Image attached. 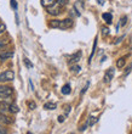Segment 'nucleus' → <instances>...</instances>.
<instances>
[{
    "instance_id": "nucleus-22",
    "label": "nucleus",
    "mask_w": 132,
    "mask_h": 134,
    "mask_svg": "<svg viewBox=\"0 0 132 134\" xmlns=\"http://www.w3.org/2000/svg\"><path fill=\"white\" fill-rule=\"evenodd\" d=\"M0 134H7L6 129H5V128H3V127H1V124H0Z\"/></svg>"
},
{
    "instance_id": "nucleus-6",
    "label": "nucleus",
    "mask_w": 132,
    "mask_h": 134,
    "mask_svg": "<svg viewBox=\"0 0 132 134\" xmlns=\"http://www.w3.org/2000/svg\"><path fill=\"white\" fill-rule=\"evenodd\" d=\"M0 93H3V94H7V95H12L14 90H12V88H11V87L0 84Z\"/></svg>"
},
{
    "instance_id": "nucleus-21",
    "label": "nucleus",
    "mask_w": 132,
    "mask_h": 134,
    "mask_svg": "<svg viewBox=\"0 0 132 134\" xmlns=\"http://www.w3.org/2000/svg\"><path fill=\"white\" fill-rule=\"evenodd\" d=\"M23 61H24L26 66H27L28 68H30V67H33V64H32V62H30V61H29V60H28V59H24V60H23Z\"/></svg>"
},
{
    "instance_id": "nucleus-20",
    "label": "nucleus",
    "mask_w": 132,
    "mask_h": 134,
    "mask_svg": "<svg viewBox=\"0 0 132 134\" xmlns=\"http://www.w3.org/2000/svg\"><path fill=\"white\" fill-rule=\"evenodd\" d=\"M28 106H29V109L30 110H34L35 107H36V104H35L34 101H30V102H28Z\"/></svg>"
},
{
    "instance_id": "nucleus-27",
    "label": "nucleus",
    "mask_w": 132,
    "mask_h": 134,
    "mask_svg": "<svg viewBox=\"0 0 132 134\" xmlns=\"http://www.w3.org/2000/svg\"><path fill=\"white\" fill-rule=\"evenodd\" d=\"M58 122H61V123H62V122H64V117H63V116H58Z\"/></svg>"
},
{
    "instance_id": "nucleus-7",
    "label": "nucleus",
    "mask_w": 132,
    "mask_h": 134,
    "mask_svg": "<svg viewBox=\"0 0 132 134\" xmlns=\"http://www.w3.org/2000/svg\"><path fill=\"white\" fill-rule=\"evenodd\" d=\"M81 55H83V53H81V51H77L75 54H73V55L70 56L69 62H70V64H75V62H78V61L80 60Z\"/></svg>"
},
{
    "instance_id": "nucleus-14",
    "label": "nucleus",
    "mask_w": 132,
    "mask_h": 134,
    "mask_svg": "<svg viewBox=\"0 0 132 134\" xmlns=\"http://www.w3.org/2000/svg\"><path fill=\"white\" fill-rule=\"evenodd\" d=\"M56 107H57V105H56L55 102H47V104L44 105V109H46V110H55Z\"/></svg>"
},
{
    "instance_id": "nucleus-5",
    "label": "nucleus",
    "mask_w": 132,
    "mask_h": 134,
    "mask_svg": "<svg viewBox=\"0 0 132 134\" xmlns=\"http://www.w3.org/2000/svg\"><path fill=\"white\" fill-rule=\"evenodd\" d=\"M114 73H115V70H114V68H109V70L105 72L104 78H103L105 83H109V82L113 79V77H114Z\"/></svg>"
},
{
    "instance_id": "nucleus-15",
    "label": "nucleus",
    "mask_w": 132,
    "mask_h": 134,
    "mask_svg": "<svg viewBox=\"0 0 132 134\" xmlns=\"http://www.w3.org/2000/svg\"><path fill=\"white\" fill-rule=\"evenodd\" d=\"M125 57H121V59H119L118 61H116V67L118 68H122V67L125 66Z\"/></svg>"
},
{
    "instance_id": "nucleus-23",
    "label": "nucleus",
    "mask_w": 132,
    "mask_h": 134,
    "mask_svg": "<svg viewBox=\"0 0 132 134\" xmlns=\"http://www.w3.org/2000/svg\"><path fill=\"white\" fill-rule=\"evenodd\" d=\"M11 6L14 7L15 10L17 9V4H16V1H15V0H11Z\"/></svg>"
},
{
    "instance_id": "nucleus-18",
    "label": "nucleus",
    "mask_w": 132,
    "mask_h": 134,
    "mask_svg": "<svg viewBox=\"0 0 132 134\" xmlns=\"http://www.w3.org/2000/svg\"><path fill=\"white\" fill-rule=\"evenodd\" d=\"M5 31H6V26H5V23H0V35L3 34V33H5Z\"/></svg>"
},
{
    "instance_id": "nucleus-26",
    "label": "nucleus",
    "mask_w": 132,
    "mask_h": 134,
    "mask_svg": "<svg viewBox=\"0 0 132 134\" xmlns=\"http://www.w3.org/2000/svg\"><path fill=\"white\" fill-rule=\"evenodd\" d=\"M108 33H109V29L107 28V27H103V34H108Z\"/></svg>"
},
{
    "instance_id": "nucleus-13",
    "label": "nucleus",
    "mask_w": 132,
    "mask_h": 134,
    "mask_svg": "<svg viewBox=\"0 0 132 134\" xmlns=\"http://www.w3.org/2000/svg\"><path fill=\"white\" fill-rule=\"evenodd\" d=\"M55 1H56V0H41V5L44 7H46V9H47V7L51 6Z\"/></svg>"
},
{
    "instance_id": "nucleus-12",
    "label": "nucleus",
    "mask_w": 132,
    "mask_h": 134,
    "mask_svg": "<svg viewBox=\"0 0 132 134\" xmlns=\"http://www.w3.org/2000/svg\"><path fill=\"white\" fill-rule=\"evenodd\" d=\"M9 111H10L11 113H17L18 111H20V109H18V106L16 105V104L11 102L10 105H9Z\"/></svg>"
},
{
    "instance_id": "nucleus-16",
    "label": "nucleus",
    "mask_w": 132,
    "mask_h": 134,
    "mask_svg": "<svg viewBox=\"0 0 132 134\" xmlns=\"http://www.w3.org/2000/svg\"><path fill=\"white\" fill-rule=\"evenodd\" d=\"M70 93V85L69 84H66L62 87V94H64V95H68Z\"/></svg>"
},
{
    "instance_id": "nucleus-9",
    "label": "nucleus",
    "mask_w": 132,
    "mask_h": 134,
    "mask_svg": "<svg viewBox=\"0 0 132 134\" xmlns=\"http://www.w3.org/2000/svg\"><path fill=\"white\" fill-rule=\"evenodd\" d=\"M102 18H103V20L107 22L108 25H110V23H111V20H113V16H111V14H109V12H104V14L102 15Z\"/></svg>"
},
{
    "instance_id": "nucleus-24",
    "label": "nucleus",
    "mask_w": 132,
    "mask_h": 134,
    "mask_svg": "<svg viewBox=\"0 0 132 134\" xmlns=\"http://www.w3.org/2000/svg\"><path fill=\"white\" fill-rule=\"evenodd\" d=\"M126 20H127V17H126V16H124V17L121 18V26H125L126 25Z\"/></svg>"
},
{
    "instance_id": "nucleus-19",
    "label": "nucleus",
    "mask_w": 132,
    "mask_h": 134,
    "mask_svg": "<svg viewBox=\"0 0 132 134\" xmlns=\"http://www.w3.org/2000/svg\"><path fill=\"white\" fill-rule=\"evenodd\" d=\"M80 70H81V67L78 66V65H75V66H72V71H73V72H80Z\"/></svg>"
},
{
    "instance_id": "nucleus-28",
    "label": "nucleus",
    "mask_w": 132,
    "mask_h": 134,
    "mask_svg": "<svg viewBox=\"0 0 132 134\" xmlns=\"http://www.w3.org/2000/svg\"><path fill=\"white\" fill-rule=\"evenodd\" d=\"M29 134H30V133H29Z\"/></svg>"
},
{
    "instance_id": "nucleus-10",
    "label": "nucleus",
    "mask_w": 132,
    "mask_h": 134,
    "mask_svg": "<svg viewBox=\"0 0 132 134\" xmlns=\"http://www.w3.org/2000/svg\"><path fill=\"white\" fill-rule=\"evenodd\" d=\"M11 96L12 95H7V94H3V93H0V101L1 102H10L11 100Z\"/></svg>"
},
{
    "instance_id": "nucleus-17",
    "label": "nucleus",
    "mask_w": 132,
    "mask_h": 134,
    "mask_svg": "<svg viewBox=\"0 0 132 134\" xmlns=\"http://www.w3.org/2000/svg\"><path fill=\"white\" fill-rule=\"evenodd\" d=\"M96 45H97V38L95 39L93 48H92V53H91V55H90V59H89V62H91V60H92V57H93V55H95V51H96Z\"/></svg>"
},
{
    "instance_id": "nucleus-8",
    "label": "nucleus",
    "mask_w": 132,
    "mask_h": 134,
    "mask_svg": "<svg viewBox=\"0 0 132 134\" xmlns=\"http://www.w3.org/2000/svg\"><path fill=\"white\" fill-rule=\"evenodd\" d=\"M11 118L5 116V113H0V124H11Z\"/></svg>"
},
{
    "instance_id": "nucleus-25",
    "label": "nucleus",
    "mask_w": 132,
    "mask_h": 134,
    "mask_svg": "<svg viewBox=\"0 0 132 134\" xmlns=\"http://www.w3.org/2000/svg\"><path fill=\"white\" fill-rule=\"evenodd\" d=\"M89 85H90V83H87V84L85 85V88L83 89V92H81V94H85V92H86V90H87V88H89Z\"/></svg>"
},
{
    "instance_id": "nucleus-11",
    "label": "nucleus",
    "mask_w": 132,
    "mask_h": 134,
    "mask_svg": "<svg viewBox=\"0 0 132 134\" xmlns=\"http://www.w3.org/2000/svg\"><path fill=\"white\" fill-rule=\"evenodd\" d=\"M9 105L7 102H1L0 101V113H5L6 111H9Z\"/></svg>"
},
{
    "instance_id": "nucleus-4",
    "label": "nucleus",
    "mask_w": 132,
    "mask_h": 134,
    "mask_svg": "<svg viewBox=\"0 0 132 134\" xmlns=\"http://www.w3.org/2000/svg\"><path fill=\"white\" fill-rule=\"evenodd\" d=\"M14 56V51L10 50H1L0 51V61H6Z\"/></svg>"
},
{
    "instance_id": "nucleus-2",
    "label": "nucleus",
    "mask_w": 132,
    "mask_h": 134,
    "mask_svg": "<svg viewBox=\"0 0 132 134\" xmlns=\"http://www.w3.org/2000/svg\"><path fill=\"white\" fill-rule=\"evenodd\" d=\"M67 4V0H56L55 3L51 5V6L47 7V12L52 16H57L62 12V10L64 9Z\"/></svg>"
},
{
    "instance_id": "nucleus-1",
    "label": "nucleus",
    "mask_w": 132,
    "mask_h": 134,
    "mask_svg": "<svg viewBox=\"0 0 132 134\" xmlns=\"http://www.w3.org/2000/svg\"><path fill=\"white\" fill-rule=\"evenodd\" d=\"M49 26L51 27V28H56V29H68L73 26V20H72V18L52 20V21H50Z\"/></svg>"
},
{
    "instance_id": "nucleus-3",
    "label": "nucleus",
    "mask_w": 132,
    "mask_h": 134,
    "mask_svg": "<svg viewBox=\"0 0 132 134\" xmlns=\"http://www.w3.org/2000/svg\"><path fill=\"white\" fill-rule=\"evenodd\" d=\"M15 78V72L14 71H4L0 73V83H6V82L14 81Z\"/></svg>"
}]
</instances>
